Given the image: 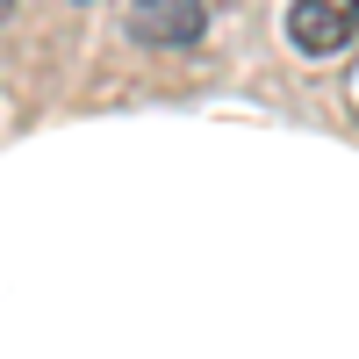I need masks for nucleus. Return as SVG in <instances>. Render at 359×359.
<instances>
[{"instance_id": "nucleus-1", "label": "nucleus", "mask_w": 359, "mask_h": 359, "mask_svg": "<svg viewBox=\"0 0 359 359\" xmlns=\"http://www.w3.org/2000/svg\"><path fill=\"white\" fill-rule=\"evenodd\" d=\"M359 36V0H287V43L302 57H338Z\"/></svg>"}, {"instance_id": "nucleus-2", "label": "nucleus", "mask_w": 359, "mask_h": 359, "mask_svg": "<svg viewBox=\"0 0 359 359\" xmlns=\"http://www.w3.org/2000/svg\"><path fill=\"white\" fill-rule=\"evenodd\" d=\"M208 29V0H130V36L151 50H187Z\"/></svg>"}, {"instance_id": "nucleus-3", "label": "nucleus", "mask_w": 359, "mask_h": 359, "mask_svg": "<svg viewBox=\"0 0 359 359\" xmlns=\"http://www.w3.org/2000/svg\"><path fill=\"white\" fill-rule=\"evenodd\" d=\"M8 8H15V0H0V15H8Z\"/></svg>"}, {"instance_id": "nucleus-4", "label": "nucleus", "mask_w": 359, "mask_h": 359, "mask_svg": "<svg viewBox=\"0 0 359 359\" xmlns=\"http://www.w3.org/2000/svg\"><path fill=\"white\" fill-rule=\"evenodd\" d=\"M79 8H86V0H79Z\"/></svg>"}]
</instances>
